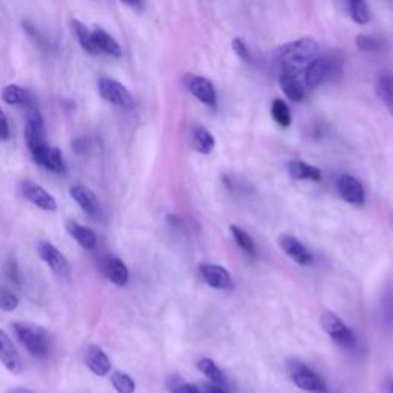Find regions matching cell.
<instances>
[{"label":"cell","mask_w":393,"mask_h":393,"mask_svg":"<svg viewBox=\"0 0 393 393\" xmlns=\"http://www.w3.org/2000/svg\"><path fill=\"white\" fill-rule=\"evenodd\" d=\"M319 45L314 39H300L283 45L276 49V60L281 64L283 74L298 76L305 73L310 61L318 57Z\"/></svg>","instance_id":"1"},{"label":"cell","mask_w":393,"mask_h":393,"mask_svg":"<svg viewBox=\"0 0 393 393\" xmlns=\"http://www.w3.org/2000/svg\"><path fill=\"white\" fill-rule=\"evenodd\" d=\"M13 330L23 347L35 358H45L49 352V336L43 327L26 323V321H16Z\"/></svg>","instance_id":"2"},{"label":"cell","mask_w":393,"mask_h":393,"mask_svg":"<svg viewBox=\"0 0 393 393\" xmlns=\"http://www.w3.org/2000/svg\"><path fill=\"white\" fill-rule=\"evenodd\" d=\"M288 372L292 382L298 389L310 393H327V384L307 364L300 360L288 361Z\"/></svg>","instance_id":"3"},{"label":"cell","mask_w":393,"mask_h":393,"mask_svg":"<svg viewBox=\"0 0 393 393\" xmlns=\"http://www.w3.org/2000/svg\"><path fill=\"white\" fill-rule=\"evenodd\" d=\"M321 326L324 332L334 339V341L344 347V349H353L356 344V336L351 327H347L344 321L335 315L334 312H324L321 315Z\"/></svg>","instance_id":"4"},{"label":"cell","mask_w":393,"mask_h":393,"mask_svg":"<svg viewBox=\"0 0 393 393\" xmlns=\"http://www.w3.org/2000/svg\"><path fill=\"white\" fill-rule=\"evenodd\" d=\"M25 139L30 153L37 148L47 145L45 140V123L40 111L34 103L26 106V124H25Z\"/></svg>","instance_id":"5"},{"label":"cell","mask_w":393,"mask_h":393,"mask_svg":"<svg viewBox=\"0 0 393 393\" xmlns=\"http://www.w3.org/2000/svg\"><path fill=\"white\" fill-rule=\"evenodd\" d=\"M98 93H100L103 100L115 106H120V108H131L134 105V97L129 93V89L120 83L119 80L110 77L100 78V82H98Z\"/></svg>","instance_id":"6"},{"label":"cell","mask_w":393,"mask_h":393,"mask_svg":"<svg viewBox=\"0 0 393 393\" xmlns=\"http://www.w3.org/2000/svg\"><path fill=\"white\" fill-rule=\"evenodd\" d=\"M199 271L204 283L211 286V288L218 291H234V280H232L230 274L223 266L203 263L199 266Z\"/></svg>","instance_id":"7"},{"label":"cell","mask_w":393,"mask_h":393,"mask_svg":"<svg viewBox=\"0 0 393 393\" xmlns=\"http://www.w3.org/2000/svg\"><path fill=\"white\" fill-rule=\"evenodd\" d=\"M37 252L42 260L51 267L52 272L61 276V278H68L71 274L69 263L65 258V255L61 254L54 245L49 243V241H43V243L39 245Z\"/></svg>","instance_id":"8"},{"label":"cell","mask_w":393,"mask_h":393,"mask_svg":"<svg viewBox=\"0 0 393 393\" xmlns=\"http://www.w3.org/2000/svg\"><path fill=\"white\" fill-rule=\"evenodd\" d=\"M20 189H22L25 199L31 201L34 206H37L42 211H48V212L57 211L56 199L47 189H43L40 184L26 180L20 184Z\"/></svg>","instance_id":"9"},{"label":"cell","mask_w":393,"mask_h":393,"mask_svg":"<svg viewBox=\"0 0 393 393\" xmlns=\"http://www.w3.org/2000/svg\"><path fill=\"white\" fill-rule=\"evenodd\" d=\"M184 83H186V88L191 91V94L199 98L201 103L208 105V106L217 105L216 88H213L209 78L201 77V76L187 74L184 78Z\"/></svg>","instance_id":"10"},{"label":"cell","mask_w":393,"mask_h":393,"mask_svg":"<svg viewBox=\"0 0 393 393\" xmlns=\"http://www.w3.org/2000/svg\"><path fill=\"white\" fill-rule=\"evenodd\" d=\"M336 189L341 199L347 203L355 204V206H363L365 200V192L363 184L356 180L353 175L343 174L338 178Z\"/></svg>","instance_id":"11"},{"label":"cell","mask_w":393,"mask_h":393,"mask_svg":"<svg viewBox=\"0 0 393 393\" xmlns=\"http://www.w3.org/2000/svg\"><path fill=\"white\" fill-rule=\"evenodd\" d=\"M31 154L35 162H37L40 166H43L45 169H48V171L56 174L65 171L64 156H61V151L59 148L51 146L47 143V145L33 151Z\"/></svg>","instance_id":"12"},{"label":"cell","mask_w":393,"mask_h":393,"mask_svg":"<svg viewBox=\"0 0 393 393\" xmlns=\"http://www.w3.org/2000/svg\"><path fill=\"white\" fill-rule=\"evenodd\" d=\"M278 245L283 249V252L288 257H291L295 263L305 266L314 260V257H312V254L307 251L306 246L293 235L283 234L278 238Z\"/></svg>","instance_id":"13"},{"label":"cell","mask_w":393,"mask_h":393,"mask_svg":"<svg viewBox=\"0 0 393 393\" xmlns=\"http://www.w3.org/2000/svg\"><path fill=\"white\" fill-rule=\"evenodd\" d=\"M69 194L77 201L78 206L88 213V216H91V217L100 216V211H102L100 201H98L97 195L89 189V187H86L83 184H74L69 189Z\"/></svg>","instance_id":"14"},{"label":"cell","mask_w":393,"mask_h":393,"mask_svg":"<svg viewBox=\"0 0 393 393\" xmlns=\"http://www.w3.org/2000/svg\"><path fill=\"white\" fill-rule=\"evenodd\" d=\"M330 74H332V61L324 57H317L305 71V85L306 88H317L327 80Z\"/></svg>","instance_id":"15"},{"label":"cell","mask_w":393,"mask_h":393,"mask_svg":"<svg viewBox=\"0 0 393 393\" xmlns=\"http://www.w3.org/2000/svg\"><path fill=\"white\" fill-rule=\"evenodd\" d=\"M0 363L13 373H19L22 370L20 355L17 352L11 338L2 329H0Z\"/></svg>","instance_id":"16"},{"label":"cell","mask_w":393,"mask_h":393,"mask_svg":"<svg viewBox=\"0 0 393 393\" xmlns=\"http://www.w3.org/2000/svg\"><path fill=\"white\" fill-rule=\"evenodd\" d=\"M85 363L97 377H105L111 372V360L98 346H89L85 352Z\"/></svg>","instance_id":"17"},{"label":"cell","mask_w":393,"mask_h":393,"mask_svg":"<svg viewBox=\"0 0 393 393\" xmlns=\"http://www.w3.org/2000/svg\"><path fill=\"white\" fill-rule=\"evenodd\" d=\"M280 86H281V91L284 93V95L292 102H301L307 94V88L298 76L281 73Z\"/></svg>","instance_id":"18"},{"label":"cell","mask_w":393,"mask_h":393,"mask_svg":"<svg viewBox=\"0 0 393 393\" xmlns=\"http://www.w3.org/2000/svg\"><path fill=\"white\" fill-rule=\"evenodd\" d=\"M103 272L115 286H124L129 281V271L117 257H108L103 263Z\"/></svg>","instance_id":"19"},{"label":"cell","mask_w":393,"mask_h":393,"mask_svg":"<svg viewBox=\"0 0 393 393\" xmlns=\"http://www.w3.org/2000/svg\"><path fill=\"white\" fill-rule=\"evenodd\" d=\"M91 34H93V40H94L95 48L100 51V54L102 52H105V54L112 56V57H122V47L111 34H108L102 28H94L91 31Z\"/></svg>","instance_id":"20"},{"label":"cell","mask_w":393,"mask_h":393,"mask_svg":"<svg viewBox=\"0 0 393 393\" xmlns=\"http://www.w3.org/2000/svg\"><path fill=\"white\" fill-rule=\"evenodd\" d=\"M66 229L71 234V237L77 240V243L85 247V249H94L97 246V237L94 234L93 229H89L83 225H80V223L74 221V220H69L66 223Z\"/></svg>","instance_id":"21"},{"label":"cell","mask_w":393,"mask_h":393,"mask_svg":"<svg viewBox=\"0 0 393 393\" xmlns=\"http://www.w3.org/2000/svg\"><path fill=\"white\" fill-rule=\"evenodd\" d=\"M289 174L291 177L295 178V180H310V182L321 180V169L301 162V160H293V162L289 163Z\"/></svg>","instance_id":"22"},{"label":"cell","mask_w":393,"mask_h":393,"mask_svg":"<svg viewBox=\"0 0 393 393\" xmlns=\"http://www.w3.org/2000/svg\"><path fill=\"white\" fill-rule=\"evenodd\" d=\"M71 30H73L77 42L80 43V47H82L88 52V54H91V56L100 54V51H98L95 48V45H94L93 34H91V31L86 28L85 23H82L77 19H73V20H71Z\"/></svg>","instance_id":"23"},{"label":"cell","mask_w":393,"mask_h":393,"mask_svg":"<svg viewBox=\"0 0 393 393\" xmlns=\"http://www.w3.org/2000/svg\"><path fill=\"white\" fill-rule=\"evenodd\" d=\"M191 137L195 151H199L200 154H209L216 148V139H213L212 134L206 128L199 127V124H195L192 128Z\"/></svg>","instance_id":"24"},{"label":"cell","mask_w":393,"mask_h":393,"mask_svg":"<svg viewBox=\"0 0 393 393\" xmlns=\"http://www.w3.org/2000/svg\"><path fill=\"white\" fill-rule=\"evenodd\" d=\"M196 369H199L203 375H206L208 380L212 384H216V386L221 387L226 384L225 373L221 372V369L211 358H200L196 361Z\"/></svg>","instance_id":"25"},{"label":"cell","mask_w":393,"mask_h":393,"mask_svg":"<svg viewBox=\"0 0 393 393\" xmlns=\"http://www.w3.org/2000/svg\"><path fill=\"white\" fill-rule=\"evenodd\" d=\"M2 98H4V102L8 105H26L28 106L33 103L30 93L19 85L5 86L2 91Z\"/></svg>","instance_id":"26"},{"label":"cell","mask_w":393,"mask_h":393,"mask_svg":"<svg viewBox=\"0 0 393 393\" xmlns=\"http://www.w3.org/2000/svg\"><path fill=\"white\" fill-rule=\"evenodd\" d=\"M377 93L393 117V74L392 73L382 74L380 77Z\"/></svg>","instance_id":"27"},{"label":"cell","mask_w":393,"mask_h":393,"mask_svg":"<svg viewBox=\"0 0 393 393\" xmlns=\"http://www.w3.org/2000/svg\"><path fill=\"white\" fill-rule=\"evenodd\" d=\"M347 11H349L352 19L360 23V25H365L368 22H370L372 19V13L369 5L363 2V0H352V2H347Z\"/></svg>","instance_id":"28"},{"label":"cell","mask_w":393,"mask_h":393,"mask_svg":"<svg viewBox=\"0 0 393 393\" xmlns=\"http://www.w3.org/2000/svg\"><path fill=\"white\" fill-rule=\"evenodd\" d=\"M229 229H230L232 237H234V240H235V243L240 246V249H243L249 257H255L257 247H255V243L251 238V235H249L245 229H241L240 226H235V225H232Z\"/></svg>","instance_id":"29"},{"label":"cell","mask_w":393,"mask_h":393,"mask_svg":"<svg viewBox=\"0 0 393 393\" xmlns=\"http://www.w3.org/2000/svg\"><path fill=\"white\" fill-rule=\"evenodd\" d=\"M271 114L272 119L280 124L283 128L291 127L292 123V115L289 111V106L286 105V102H283L281 98H275L271 106Z\"/></svg>","instance_id":"30"},{"label":"cell","mask_w":393,"mask_h":393,"mask_svg":"<svg viewBox=\"0 0 393 393\" xmlns=\"http://www.w3.org/2000/svg\"><path fill=\"white\" fill-rule=\"evenodd\" d=\"M166 387L171 393H201L200 387H196L195 384L186 382L182 377L178 375H172L166 381Z\"/></svg>","instance_id":"31"},{"label":"cell","mask_w":393,"mask_h":393,"mask_svg":"<svg viewBox=\"0 0 393 393\" xmlns=\"http://www.w3.org/2000/svg\"><path fill=\"white\" fill-rule=\"evenodd\" d=\"M111 382L117 393H134L136 392V382L129 375L123 372H114L111 377Z\"/></svg>","instance_id":"32"},{"label":"cell","mask_w":393,"mask_h":393,"mask_svg":"<svg viewBox=\"0 0 393 393\" xmlns=\"http://www.w3.org/2000/svg\"><path fill=\"white\" fill-rule=\"evenodd\" d=\"M19 297L8 288H0V310L13 312L19 307Z\"/></svg>","instance_id":"33"},{"label":"cell","mask_w":393,"mask_h":393,"mask_svg":"<svg viewBox=\"0 0 393 393\" xmlns=\"http://www.w3.org/2000/svg\"><path fill=\"white\" fill-rule=\"evenodd\" d=\"M356 47L361 51H378L382 48V42L377 37H372V35L360 34L358 37H356Z\"/></svg>","instance_id":"34"},{"label":"cell","mask_w":393,"mask_h":393,"mask_svg":"<svg viewBox=\"0 0 393 393\" xmlns=\"http://www.w3.org/2000/svg\"><path fill=\"white\" fill-rule=\"evenodd\" d=\"M232 49H234L235 54L240 57V59H243V60H249V49L246 47V43L241 40L240 37L234 39L232 40Z\"/></svg>","instance_id":"35"},{"label":"cell","mask_w":393,"mask_h":393,"mask_svg":"<svg viewBox=\"0 0 393 393\" xmlns=\"http://www.w3.org/2000/svg\"><path fill=\"white\" fill-rule=\"evenodd\" d=\"M10 139V123L5 112L0 110V140H8Z\"/></svg>","instance_id":"36"},{"label":"cell","mask_w":393,"mask_h":393,"mask_svg":"<svg viewBox=\"0 0 393 393\" xmlns=\"http://www.w3.org/2000/svg\"><path fill=\"white\" fill-rule=\"evenodd\" d=\"M201 393H228V392L225 389H221L220 386H216V384H204Z\"/></svg>","instance_id":"37"},{"label":"cell","mask_w":393,"mask_h":393,"mask_svg":"<svg viewBox=\"0 0 393 393\" xmlns=\"http://www.w3.org/2000/svg\"><path fill=\"white\" fill-rule=\"evenodd\" d=\"M8 275L14 281H19V269H17V264L14 262H10V267H8Z\"/></svg>","instance_id":"38"},{"label":"cell","mask_w":393,"mask_h":393,"mask_svg":"<svg viewBox=\"0 0 393 393\" xmlns=\"http://www.w3.org/2000/svg\"><path fill=\"white\" fill-rule=\"evenodd\" d=\"M8 393H33V392L28 390V389H25V387H16V389L10 390Z\"/></svg>","instance_id":"39"},{"label":"cell","mask_w":393,"mask_h":393,"mask_svg":"<svg viewBox=\"0 0 393 393\" xmlns=\"http://www.w3.org/2000/svg\"><path fill=\"white\" fill-rule=\"evenodd\" d=\"M386 392H387V393H393V378L387 381V384H386Z\"/></svg>","instance_id":"40"}]
</instances>
